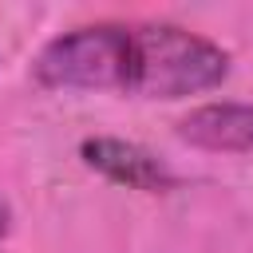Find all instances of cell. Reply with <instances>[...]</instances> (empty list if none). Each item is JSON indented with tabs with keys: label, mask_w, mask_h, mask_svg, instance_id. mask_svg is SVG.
I'll return each instance as SVG.
<instances>
[{
	"label": "cell",
	"mask_w": 253,
	"mask_h": 253,
	"mask_svg": "<svg viewBox=\"0 0 253 253\" xmlns=\"http://www.w3.org/2000/svg\"><path fill=\"white\" fill-rule=\"evenodd\" d=\"M229 51L178 24H123L119 95L186 99L221 87Z\"/></svg>",
	"instance_id": "obj_1"
},
{
	"label": "cell",
	"mask_w": 253,
	"mask_h": 253,
	"mask_svg": "<svg viewBox=\"0 0 253 253\" xmlns=\"http://www.w3.org/2000/svg\"><path fill=\"white\" fill-rule=\"evenodd\" d=\"M83 162L91 170H99L103 178L126 186V190H142V194H162L174 186V174L162 158H154L146 146L126 142V138H111V134H95L83 138L79 146Z\"/></svg>",
	"instance_id": "obj_2"
},
{
	"label": "cell",
	"mask_w": 253,
	"mask_h": 253,
	"mask_svg": "<svg viewBox=\"0 0 253 253\" xmlns=\"http://www.w3.org/2000/svg\"><path fill=\"white\" fill-rule=\"evenodd\" d=\"M178 138L213 150V154H245L253 150V103H206L178 119Z\"/></svg>",
	"instance_id": "obj_3"
},
{
	"label": "cell",
	"mask_w": 253,
	"mask_h": 253,
	"mask_svg": "<svg viewBox=\"0 0 253 253\" xmlns=\"http://www.w3.org/2000/svg\"><path fill=\"white\" fill-rule=\"evenodd\" d=\"M8 229H12V206H8V198L0 194V241L8 237Z\"/></svg>",
	"instance_id": "obj_4"
}]
</instances>
